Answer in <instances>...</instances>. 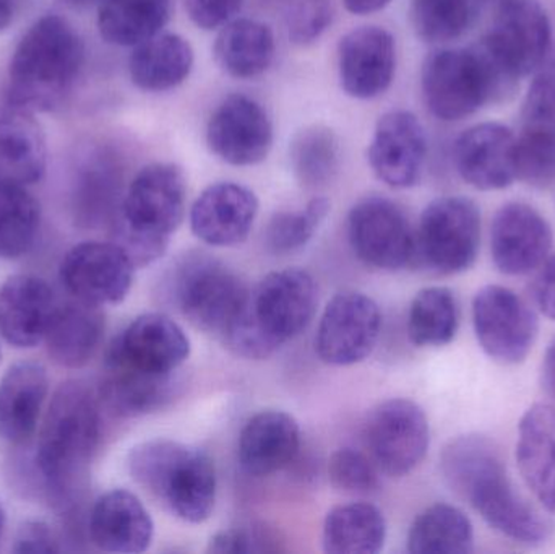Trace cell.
I'll return each instance as SVG.
<instances>
[{"label": "cell", "mask_w": 555, "mask_h": 554, "mask_svg": "<svg viewBox=\"0 0 555 554\" xmlns=\"http://www.w3.org/2000/svg\"><path fill=\"white\" fill-rule=\"evenodd\" d=\"M440 467L449 487L495 532L525 546L547 542L553 526L514 487L494 442L479 435L453 439L442 451Z\"/></svg>", "instance_id": "6da1fadb"}, {"label": "cell", "mask_w": 555, "mask_h": 554, "mask_svg": "<svg viewBox=\"0 0 555 554\" xmlns=\"http://www.w3.org/2000/svg\"><path fill=\"white\" fill-rule=\"evenodd\" d=\"M101 441L100 400L80 381L61 384L39 429L35 464L46 491L65 506L80 491Z\"/></svg>", "instance_id": "7a4b0ae2"}, {"label": "cell", "mask_w": 555, "mask_h": 554, "mask_svg": "<svg viewBox=\"0 0 555 554\" xmlns=\"http://www.w3.org/2000/svg\"><path fill=\"white\" fill-rule=\"evenodd\" d=\"M85 46L74 26L59 15L36 20L20 39L10 61L5 100L13 111L49 113L70 94Z\"/></svg>", "instance_id": "3957f363"}, {"label": "cell", "mask_w": 555, "mask_h": 554, "mask_svg": "<svg viewBox=\"0 0 555 554\" xmlns=\"http://www.w3.org/2000/svg\"><path fill=\"white\" fill-rule=\"evenodd\" d=\"M132 480L166 511L189 524L210 519L217 504V468L204 449L152 439L127 458Z\"/></svg>", "instance_id": "277c9868"}, {"label": "cell", "mask_w": 555, "mask_h": 554, "mask_svg": "<svg viewBox=\"0 0 555 554\" xmlns=\"http://www.w3.org/2000/svg\"><path fill=\"white\" fill-rule=\"evenodd\" d=\"M518 80L482 41L472 48L430 52L421 74L427 109L447 123L473 116L491 101L504 100L514 93Z\"/></svg>", "instance_id": "5b68a950"}, {"label": "cell", "mask_w": 555, "mask_h": 554, "mask_svg": "<svg viewBox=\"0 0 555 554\" xmlns=\"http://www.w3.org/2000/svg\"><path fill=\"white\" fill-rule=\"evenodd\" d=\"M165 282L166 296L178 311L223 345L249 314L253 289L227 263L208 254L179 257Z\"/></svg>", "instance_id": "8992f818"}, {"label": "cell", "mask_w": 555, "mask_h": 554, "mask_svg": "<svg viewBox=\"0 0 555 554\" xmlns=\"http://www.w3.org/2000/svg\"><path fill=\"white\" fill-rule=\"evenodd\" d=\"M481 244V211L460 195L430 202L416 230L414 260L437 275H456L475 266Z\"/></svg>", "instance_id": "52a82bcc"}, {"label": "cell", "mask_w": 555, "mask_h": 554, "mask_svg": "<svg viewBox=\"0 0 555 554\" xmlns=\"http://www.w3.org/2000/svg\"><path fill=\"white\" fill-rule=\"evenodd\" d=\"M188 181L175 163H152L137 172L114 227L169 243L185 217Z\"/></svg>", "instance_id": "ba28073f"}, {"label": "cell", "mask_w": 555, "mask_h": 554, "mask_svg": "<svg viewBox=\"0 0 555 554\" xmlns=\"http://www.w3.org/2000/svg\"><path fill=\"white\" fill-rule=\"evenodd\" d=\"M473 325L482 351L501 364H520L537 344V312L517 293L488 285L473 299Z\"/></svg>", "instance_id": "9c48e42d"}, {"label": "cell", "mask_w": 555, "mask_h": 554, "mask_svg": "<svg viewBox=\"0 0 555 554\" xmlns=\"http://www.w3.org/2000/svg\"><path fill=\"white\" fill-rule=\"evenodd\" d=\"M348 240L358 259L374 269L395 272L414 262L416 231L390 198L359 201L348 215Z\"/></svg>", "instance_id": "30bf717a"}, {"label": "cell", "mask_w": 555, "mask_h": 554, "mask_svg": "<svg viewBox=\"0 0 555 554\" xmlns=\"http://www.w3.org/2000/svg\"><path fill=\"white\" fill-rule=\"evenodd\" d=\"M365 439L378 471L403 478L420 467L429 451V420L413 400H385L372 410Z\"/></svg>", "instance_id": "8fae6325"}, {"label": "cell", "mask_w": 555, "mask_h": 554, "mask_svg": "<svg viewBox=\"0 0 555 554\" xmlns=\"http://www.w3.org/2000/svg\"><path fill=\"white\" fill-rule=\"evenodd\" d=\"M380 331V308L371 296L359 292L338 293L320 318L317 355L332 366L362 363L377 347Z\"/></svg>", "instance_id": "7c38bea8"}, {"label": "cell", "mask_w": 555, "mask_h": 554, "mask_svg": "<svg viewBox=\"0 0 555 554\" xmlns=\"http://www.w3.org/2000/svg\"><path fill=\"white\" fill-rule=\"evenodd\" d=\"M481 41L512 75L527 77L543 67L553 25L538 0H499L494 25Z\"/></svg>", "instance_id": "4fadbf2b"}, {"label": "cell", "mask_w": 555, "mask_h": 554, "mask_svg": "<svg viewBox=\"0 0 555 554\" xmlns=\"http://www.w3.org/2000/svg\"><path fill=\"white\" fill-rule=\"evenodd\" d=\"M135 270L113 241H85L65 254L59 267V279L72 298L104 308L119 305L127 298Z\"/></svg>", "instance_id": "5bb4252c"}, {"label": "cell", "mask_w": 555, "mask_h": 554, "mask_svg": "<svg viewBox=\"0 0 555 554\" xmlns=\"http://www.w3.org/2000/svg\"><path fill=\"white\" fill-rule=\"evenodd\" d=\"M317 306L315 280L297 267L269 273L253 289L254 319L278 350L309 327Z\"/></svg>", "instance_id": "9a60e30c"}, {"label": "cell", "mask_w": 555, "mask_h": 554, "mask_svg": "<svg viewBox=\"0 0 555 554\" xmlns=\"http://www.w3.org/2000/svg\"><path fill=\"white\" fill-rule=\"evenodd\" d=\"M191 350V338L175 319L162 312H146L114 338L104 364L172 374L189 360Z\"/></svg>", "instance_id": "2e32d148"}, {"label": "cell", "mask_w": 555, "mask_h": 554, "mask_svg": "<svg viewBox=\"0 0 555 554\" xmlns=\"http://www.w3.org/2000/svg\"><path fill=\"white\" fill-rule=\"evenodd\" d=\"M273 132L262 104L246 94L224 98L207 126V145L215 156L231 166H256L272 152Z\"/></svg>", "instance_id": "e0dca14e"}, {"label": "cell", "mask_w": 555, "mask_h": 554, "mask_svg": "<svg viewBox=\"0 0 555 554\" xmlns=\"http://www.w3.org/2000/svg\"><path fill=\"white\" fill-rule=\"evenodd\" d=\"M426 158V132L413 113L393 109L380 116L369 143L367 162L384 184L413 188L420 182Z\"/></svg>", "instance_id": "ac0fdd59"}, {"label": "cell", "mask_w": 555, "mask_h": 554, "mask_svg": "<svg viewBox=\"0 0 555 554\" xmlns=\"http://www.w3.org/2000/svg\"><path fill=\"white\" fill-rule=\"evenodd\" d=\"M553 228L524 202L499 208L491 227V254L499 272L518 276L543 266L553 249Z\"/></svg>", "instance_id": "d6986e66"}, {"label": "cell", "mask_w": 555, "mask_h": 554, "mask_svg": "<svg viewBox=\"0 0 555 554\" xmlns=\"http://www.w3.org/2000/svg\"><path fill=\"white\" fill-rule=\"evenodd\" d=\"M397 42L382 26H361L343 36L338 75L343 91L354 100H374L393 83Z\"/></svg>", "instance_id": "ffe728a7"}, {"label": "cell", "mask_w": 555, "mask_h": 554, "mask_svg": "<svg viewBox=\"0 0 555 554\" xmlns=\"http://www.w3.org/2000/svg\"><path fill=\"white\" fill-rule=\"evenodd\" d=\"M453 163L478 191H501L517 181V136L504 124L482 123L456 139Z\"/></svg>", "instance_id": "44dd1931"}, {"label": "cell", "mask_w": 555, "mask_h": 554, "mask_svg": "<svg viewBox=\"0 0 555 554\" xmlns=\"http://www.w3.org/2000/svg\"><path fill=\"white\" fill-rule=\"evenodd\" d=\"M253 189L236 182L208 185L192 204L191 230L208 246L234 247L249 237L259 215Z\"/></svg>", "instance_id": "7402d4cb"}, {"label": "cell", "mask_w": 555, "mask_h": 554, "mask_svg": "<svg viewBox=\"0 0 555 554\" xmlns=\"http://www.w3.org/2000/svg\"><path fill=\"white\" fill-rule=\"evenodd\" d=\"M59 298L46 280L13 275L0 286V335L16 348L44 342L59 308Z\"/></svg>", "instance_id": "603a6c76"}, {"label": "cell", "mask_w": 555, "mask_h": 554, "mask_svg": "<svg viewBox=\"0 0 555 554\" xmlns=\"http://www.w3.org/2000/svg\"><path fill=\"white\" fill-rule=\"evenodd\" d=\"M91 542L107 553H143L152 545L155 523L142 501L127 490L104 493L88 523Z\"/></svg>", "instance_id": "cb8c5ba5"}, {"label": "cell", "mask_w": 555, "mask_h": 554, "mask_svg": "<svg viewBox=\"0 0 555 554\" xmlns=\"http://www.w3.org/2000/svg\"><path fill=\"white\" fill-rule=\"evenodd\" d=\"M300 448V428L289 413L263 410L244 426L237 442L241 467L253 477H270L286 468Z\"/></svg>", "instance_id": "d4e9b609"}, {"label": "cell", "mask_w": 555, "mask_h": 554, "mask_svg": "<svg viewBox=\"0 0 555 554\" xmlns=\"http://www.w3.org/2000/svg\"><path fill=\"white\" fill-rule=\"evenodd\" d=\"M49 392L46 368L35 361L13 364L0 379V439L23 446L35 436Z\"/></svg>", "instance_id": "484cf974"}, {"label": "cell", "mask_w": 555, "mask_h": 554, "mask_svg": "<svg viewBox=\"0 0 555 554\" xmlns=\"http://www.w3.org/2000/svg\"><path fill=\"white\" fill-rule=\"evenodd\" d=\"M517 464L538 503L555 514V407L537 403L521 416Z\"/></svg>", "instance_id": "4316f807"}, {"label": "cell", "mask_w": 555, "mask_h": 554, "mask_svg": "<svg viewBox=\"0 0 555 554\" xmlns=\"http://www.w3.org/2000/svg\"><path fill=\"white\" fill-rule=\"evenodd\" d=\"M104 328L106 321L98 306L75 298L59 302L44 337L49 358L67 370L87 366L101 347Z\"/></svg>", "instance_id": "83f0119b"}, {"label": "cell", "mask_w": 555, "mask_h": 554, "mask_svg": "<svg viewBox=\"0 0 555 554\" xmlns=\"http://www.w3.org/2000/svg\"><path fill=\"white\" fill-rule=\"evenodd\" d=\"M178 389L176 373L149 374L104 364L100 397L114 415L133 418L165 409Z\"/></svg>", "instance_id": "f1b7e54d"}, {"label": "cell", "mask_w": 555, "mask_h": 554, "mask_svg": "<svg viewBox=\"0 0 555 554\" xmlns=\"http://www.w3.org/2000/svg\"><path fill=\"white\" fill-rule=\"evenodd\" d=\"M48 168V145L31 114L13 111L0 116V184L26 185L41 181Z\"/></svg>", "instance_id": "f546056e"}, {"label": "cell", "mask_w": 555, "mask_h": 554, "mask_svg": "<svg viewBox=\"0 0 555 554\" xmlns=\"http://www.w3.org/2000/svg\"><path fill=\"white\" fill-rule=\"evenodd\" d=\"M191 42L176 33H159L133 48L130 80L140 90L163 93L184 83L194 68Z\"/></svg>", "instance_id": "4dcf8cb0"}, {"label": "cell", "mask_w": 555, "mask_h": 554, "mask_svg": "<svg viewBox=\"0 0 555 554\" xmlns=\"http://www.w3.org/2000/svg\"><path fill=\"white\" fill-rule=\"evenodd\" d=\"M215 61L221 70L240 80H253L272 67L276 41L272 28L259 20L234 18L218 33Z\"/></svg>", "instance_id": "1f68e13d"}, {"label": "cell", "mask_w": 555, "mask_h": 554, "mask_svg": "<svg viewBox=\"0 0 555 554\" xmlns=\"http://www.w3.org/2000/svg\"><path fill=\"white\" fill-rule=\"evenodd\" d=\"M175 0H103L98 10L101 38L120 48H135L159 35L172 15Z\"/></svg>", "instance_id": "d6a6232c"}, {"label": "cell", "mask_w": 555, "mask_h": 554, "mask_svg": "<svg viewBox=\"0 0 555 554\" xmlns=\"http://www.w3.org/2000/svg\"><path fill=\"white\" fill-rule=\"evenodd\" d=\"M387 520L374 504L333 507L323 523V550L328 554H375L384 550Z\"/></svg>", "instance_id": "836d02e7"}, {"label": "cell", "mask_w": 555, "mask_h": 554, "mask_svg": "<svg viewBox=\"0 0 555 554\" xmlns=\"http://www.w3.org/2000/svg\"><path fill=\"white\" fill-rule=\"evenodd\" d=\"M413 554H466L475 549V530L463 511L450 504H434L420 514L408 533Z\"/></svg>", "instance_id": "e575fe53"}, {"label": "cell", "mask_w": 555, "mask_h": 554, "mask_svg": "<svg viewBox=\"0 0 555 554\" xmlns=\"http://www.w3.org/2000/svg\"><path fill=\"white\" fill-rule=\"evenodd\" d=\"M460 327L455 295L443 286H429L414 296L408 314V335L416 347H446Z\"/></svg>", "instance_id": "d590c367"}, {"label": "cell", "mask_w": 555, "mask_h": 554, "mask_svg": "<svg viewBox=\"0 0 555 554\" xmlns=\"http://www.w3.org/2000/svg\"><path fill=\"white\" fill-rule=\"evenodd\" d=\"M341 145L338 136L325 126H310L296 133L289 145L294 176L306 189L328 185L338 175Z\"/></svg>", "instance_id": "8d00e7d4"}, {"label": "cell", "mask_w": 555, "mask_h": 554, "mask_svg": "<svg viewBox=\"0 0 555 554\" xmlns=\"http://www.w3.org/2000/svg\"><path fill=\"white\" fill-rule=\"evenodd\" d=\"M122 182L119 158L109 150H98L78 175L75 202L78 217L87 223L109 217L117 205Z\"/></svg>", "instance_id": "74e56055"}, {"label": "cell", "mask_w": 555, "mask_h": 554, "mask_svg": "<svg viewBox=\"0 0 555 554\" xmlns=\"http://www.w3.org/2000/svg\"><path fill=\"white\" fill-rule=\"evenodd\" d=\"M39 227V202L22 185L0 184V257L26 256L35 246Z\"/></svg>", "instance_id": "f35d334b"}, {"label": "cell", "mask_w": 555, "mask_h": 554, "mask_svg": "<svg viewBox=\"0 0 555 554\" xmlns=\"http://www.w3.org/2000/svg\"><path fill=\"white\" fill-rule=\"evenodd\" d=\"M411 25L426 42H449L465 35L476 15L475 0H411Z\"/></svg>", "instance_id": "ab89813d"}, {"label": "cell", "mask_w": 555, "mask_h": 554, "mask_svg": "<svg viewBox=\"0 0 555 554\" xmlns=\"http://www.w3.org/2000/svg\"><path fill=\"white\" fill-rule=\"evenodd\" d=\"M328 198L313 197L299 210L280 211L267 224L266 243L273 254L286 256L307 246L328 217Z\"/></svg>", "instance_id": "60d3db41"}, {"label": "cell", "mask_w": 555, "mask_h": 554, "mask_svg": "<svg viewBox=\"0 0 555 554\" xmlns=\"http://www.w3.org/2000/svg\"><path fill=\"white\" fill-rule=\"evenodd\" d=\"M517 178L544 188L555 181V130L524 127L517 137Z\"/></svg>", "instance_id": "b9f144b4"}, {"label": "cell", "mask_w": 555, "mask_h": 554, "mask_svg": "<svg viewBox=\"0 0 555 554\" xmlns=\"http://www.w3.org/2000/svg\"><path fill=\"white\" fill-rule=\"evenodd\" d=\"M374 461L351 448L338 449L328 461L330 484L348 494H371L380 488Z\"/></svg>", "instance_id": "7bdbcfd3"}, {"label": "cell", "mask_w": 555, "mask_h": 554, "mask_svg": "<svg viewBox=\"0 0 555 554\" xmlns=\"http://www.w3.org/2000/svg\"><path fill=\"white\" fill-rule=\"evenodd\" d=\"M208 553L215 554H262L286 552L284 539L269 524L250 523L246 526L221 530L211 537Z\"/></svg>", "instance_id": "ee69618b"}, {"label": "cell", "mask_w": 555, "mask_h": 554, "mask_svg": "<svg viewBox=\"0 0 555 554\" xmlns=\"http://www.w3.org/2000/svg\"><path fill=\"white\" fill-rule=\"evenodd\" d=\"M335 16L333 0H297L287 13V36L296 46H310L322 38Z\"/></svg>", "instance_id": "f6af8a7d"}, {"label": "cell", "mask_w": 555, "mask_h": 554, "mask_svg": "<svg viewBox=\"0 0 555 554\" xmlns=\"http://www.w3.org/2000/svg\"><path fill=\"white\" fill-rule=\"evenodd\" d=\"M524 127L555 130V64L541 68L524 103Z\"/></svg>", "instance_id": "bcb514c9"}, {"label": "cell", "mask_w": 555, "mask_h": 554, "mask_svg": "<svg viewBox=\"0 0 555 554\" xmlns=\"http://www.w3.org/2000/svg\"><path fill=\"white\" fill-rule=\"evenodd\" d=\"M244 0H185L189 16L198 28H223L243 9Z\"/></svg>", "instance_id": "7dc6e473"}, {"label": "cell", "mask_w": 555, "mask_h": 554, "mask_svg": "<svg viewBox=\"0 0 555 554\" xmlns=\"http://www.w3.org/2000/svg\"><path fill=\"white\" fill-rule=\"evenodd\" d=\"M62 552L54 532L44 523H26L16 533L13 553L51 554Z\"/></svg>", "instance_id": "c3c4849f"}, {"label": "cell", "mask_w": 555, "mask_h": 554, "mask_svg": "<svg viewBox=\"0 0 555 554\" xmlns=\"http://www.w3.org/2000/svg\"><path fill=\"white\" fill-rule=\"evenodd\" d=\"M533 299L546 318L555 321V254L544 260L533 282Z\"/></svg>", "instance_id": "681fc988"}, {"label": "cell", "mask_w": 555, "mask_h": 554, "mask_svg": "<svg viewBox=\"0 0 555 554\" xmlns=\"http://www.w3.org/2000/svg\"><path fill=\"white\" fill-rule=\"evenodd\" d=\"M541 377H543L544 390L555 402V337L547 347L546 355H544Z\"/></svg>", "instance_id": "f907efd6"}, {"label": "cell", "mask_w": 555, "mask_h": 554, "mask_svg": "<svg viewBox=\"0 0 555 554\" xmlns=\"http://www.w3.org/2000/svg\"><path fill=\"white\" fill-rule=\"evenodd\" d=\"M391 0H343L346 10L354 15H372L390 5Z\"/></svg>", "instance_id": "816d5d0a"}, {"label": "cell", "mask_w": 555, "mask_h": 554, "mask_svg": "<svg viewBox=\"0 0 555 554\" xmlns=\"http://www.w3.org/2000/svg\"><path fill=\"white\" fill-rule=\"evenodd\" d=\"M15 15V0H0V31L12 23Z\"/></svg>", "instance_id": "f5cc1de1"}, {"label": "cell", "mask_w": 555, "mask_h": 554, "mask_svg": "<svg viewBox=\"0 0 555 554\" xmlns=\"http://www.w3.org/2000/svg\"><path fill=\"white\" fill-rule=\"evenodd\" d=\"M67 2L75 7H88L96 2H103V0H67Z\"/></svg>", "instance_id": "db71d44e"}, {"label": "cell", "mask_w": 555, "mask_h": 554, "mask_svg": "<svg viewBox=\"0 0 555 554\" xmlns=\"http://www.w3.org/2000/svg\"><path fill=\"white\" fill-rule=\"evenodd\" d=\"M3 529H5V513H3L2 504H0V540H2Z\"/></svg>", "instance_id": "11a10c76"}]
</instances>
